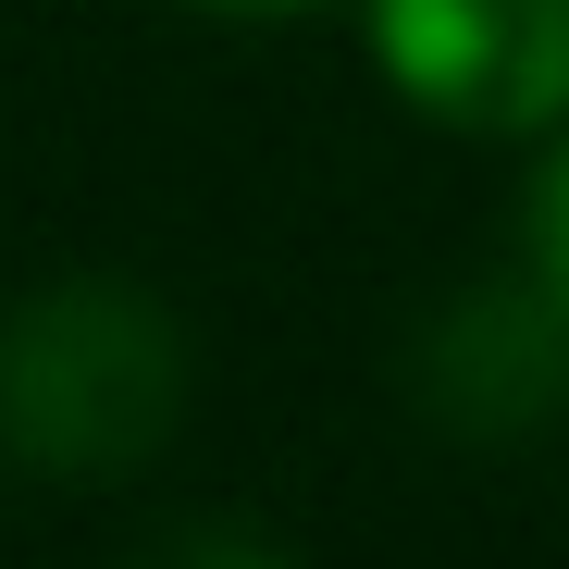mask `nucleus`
I'll return each mask as SVG.
<instances>
[{"instance_id": "f257e3e1", "label": "nucleus", "mask_w": 569, "mask_h": 569, "mask_svg": "<svg viewBox=\"0 0 569 569\" xmlns=\"http://www.w3.org/2000/svg\"><path fill=\"white\" fill-rule=\"evenodd\" d=\"M186 421V322L149 284L74 272L0 322V446L50 483H124Z\"/></svg>"}, {"instance_id": "f03ea898", "label": "nucleus", "mask_w": 569, "mask_h": 569, "mask_svg": "<svg viewBox=\"0 0 569 569\" xmlns=\"http://www.w3.org/2000/svg\"><path fill=\"white\" fill-rule=\"evenodd\" d=\"M371 62L458 137H532L569 112V0H371Z\"/></svg>"}, {"instance_id": "7ed1b4c3", "label": "nucleus", "mask_w": 569, "mask_h": 569, "mask_svg": "<svg viewBox=\"0 0 569 569\" xmlns=\"http://www.w3.org/2000/svg\"><path fill=\"white\" fill-rule=\"evenodd\" d=\"M421 397L458 433H532L569 397V310L545 284H470L421 335Z\"/></svg>"}, {"instance_id": "20e7f679", "label": "nucleus", "mask_w": 569, "mask_h": 569, "mask_svg": "<svg viewBox=\"0 0 569 569\" xmlns=\"http://www.w3.org/2000/svg\"><path fill=\"white\" fill-rule=\"evenodd\" d=\"M532 284L569 310V137H557V161L532 173Z\"/></svg>"}, {"instance_id": "39448f33", "label": "nucleus", "mask_w": 569, "mask_h": 569, "mask_svg": "<svg viewBox=\"0 0 569 569\" xmlns=\"http://www.w3.org/2000/svg\"><path fill=\"white\" fill-rule=\"evenodd\" d=\"M161 569H284V557H272L260 532H199V545H173Z\"/></svg>"}, {"instance_id": "423d86ee", "label": "nucleus", "mask_w": 569, "mask_h": 569, "mask_svg": "<svg viewBox=\"0 0 569 569\" xmlns=\"http://www.w3.org/2000/svg\"><path fill=\"white\" fill-rule=\"evenodd\" d=\"M199 13H322V0H199Z\"/></svg>"}]
</instances>
